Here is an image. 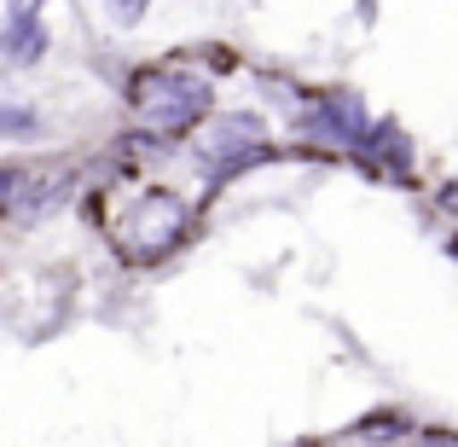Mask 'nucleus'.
I'll list each match as a JSON object with an SVG mask.
<instances>
[{
  "label": "nucleus",
  "instance_id": "9",
  "mask_svg": "<svg viewBox=\"0 0 458 447\" xmlns=\"http://www.w3.org/2000/svg\"><path fill=\"white\" fill-rule=\"evenodd\" d=\"M436 203H441V210H447L453 221H458V180H453V186H441V198H436Z\"/></svg>",
  "mask_w": 458,
  "mask_h": 447
},
{
  "label": "nucleus",
  "instance_id": "4",
  "mask_svg": "<svg viewBox=\"0 0 458 447\" xmlns=\"http://www.w3.org/2000/svg\"><path fill=\"white\" fill-rule=\"evenodd\" d=\"M41 58H47V23L41 18L0 23V70H30Z\"/></svg>",
  "mask_w": 458,
  "mask_h": 447
},
{
  "label": "nucleus",
  "instance_id": "2",
  "mask_svg": "<svg viewBox=\"0 0 458 447\" xmlns=\"http://www.w3.org/2000/svg\"><path fill=\"white\" fill-rule=\"evenodd\" d=\"M186 233H191V210H186V198H180V192H168V186L134 192V198H128V210H123V221L111 227L123 262H134V268L163 262L168 250L186 245Z\"/></svg>",
  "mask_w": 458,
  "mask_h": 447
},
{
  "label": "nucleus",
  "instance_id": "11",
  "mask_svg": "<svg viewBox=\"0 0 458 447\" xmlns=\"http://www.w3.org/2000/svg\"><path fill=\"white\" fill-rule=\"evenodd\" d=\"M447 256H453V262H458V233H453V245H447Z\"/></svg>",
  "mask_w": 458,
  "mask_h": 447
},
{
  "label": "nucleus",
  "instance_id": "6",
  "mask_svg": "<svg viewBox=\"0 0 458 447\" xmlns=\"http://www.w3.org/2000/svg\"><path fill=\"white\" fill-rule=\"evenodd\" d=\"M354 430H360V436H377V442L383 436H412V425H406L401 413H371V418H360Z\"/></svg>",
  "mask_w": 458,
  "mask_h": 447
},
{
  "label": "nucleus",
  "instance_id": "3",
  "mask_svg": "<svg viewBox=\"0 0 458 447\" xmlns=\"http://www.w3.org/2000/svg\"><path fill=\"white\" fill-rule=\"evenodd\" d=\"M360 157H366L371 168H383V175H412V140L401 134L394 123H371L366 134H360Z\"/></svg>",
  "mask_w": 458,
  "mask_h": 447
},
{
  "label": "nucleus",
  "instance_id": "1",
  "mask_svg": "<svg viewBox=\"0 0 458 447\" xmlns=\"http://www.w3.org/2000/svg\"><path fill=\"white\" fill-rule=\"evenodd\" d=\"M128 116L151 140H180L209 116V82L180 64H151L128 82Z\"/></svg>",
  "mask_w": 458,
  "mask_h": 447
},
{
  "label": "nucleus",
  "instance_id": "8",
  "mask_svg": "<svg viewBox=\"0 0 458 447\" xmlns=\"http://www.w3.org/2000/svg\"><path fill=\"white\" fill-rule=\"evenodd\" d=\"M41 6H47V0H6V23H18V18H41Z\"/></svg>",
  "mask_w": 458,
  "mask_h": 447
},
{
  "label": "nucleus",
  "instance_id": "5",
  "mask_svg": "<svg viewBox=\"0 0 458 447\" xmlns=\"http://www.w3.org/2000/svg\"><path fill=\"white\" fill-rule=\"evenodd\" d=\"M41 134V116L30 105H0V140H30Z\"/></svg>",
  "mask_w": 458,
  "mask_h": 447
},
{
  "label": "nucleus",
  "instance_id": "7",
  "mask_svg": "<svg viewBox=\"0 0 458 447\" xmlns=\"http://www.w3.org/2000/svg\"><path fill=\"white\" fill-rule=\"evenodd\" d=\"M99 6L111 12L116 23H140V18H146V6H151V0H99Z\"/></svg>",
  "mask_w": 458,
  "mask_h": 447
},
{
  "label": "nucleus",
  "instance_id": "10",
  "mask_svg": "<svg viewBox=\"0 0 458 447\" xmlns=\"http://www.w3.org/2000/svg\"><path fill=\"white\" fill-rule=\"evenodd\" d=\"M424 447H458L453 430H424Z\"/></svg>",
  "mask_w": 458,
  "mask_h": 447
}]
</instances>
